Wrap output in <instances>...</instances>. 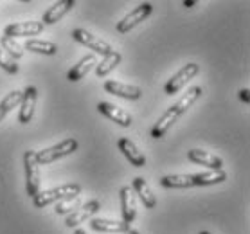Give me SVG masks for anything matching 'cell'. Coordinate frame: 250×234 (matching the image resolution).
Returning <instances> with one entry per match:
<instances>
[{
    "label": "cell",
    "instance_id": "24",
    "mask_svg": "<svg viewBox=\"0 0 250 234\" xmlns=\"http://www.w3.org/2000/svg\"><path fill=\"white\" fill-rule=\"evenodd\" d=\"M25 49L31 52H38V54H47V56H54L58 52L56 43L45 40H27L25 42Z\"/></svg>",
    "mask_w": 250,
    "mask_h": 234
},
{
    "label": "cell",
    "instance_id": "4",
    "mask_svg": "<svg viewBox=\"0 0 250 234\" xmlns=\"http://www.w3.org/2000/svg\"><path fill=\"white\" fill-rule=\"evenodd\" d=\"M198 72H200L198 63H188V65H184L182 69L178 70V72L166 83L164 92L166 94H169V96H173V94H176V92H180L184 86H186V83L193 80Z\"/></svg>",
    "mask_w": 250,
    "mask_h": 234
},
{
    "label": "cell",
    "instance_id": "5",
    "mask_svg": "<svg viewBox=\"0 0 250 234\" xmlns=\"http://www.w3.org/2000/svg\"><path fill=\"white\" fill-rule=\"evenodd\" d=\"M72 38H74L76 42L83 43V45H86L88 49H92L94 52H97V54H103V56H108L110 52L114 51L110 43H106L104 40H101L99 36H94L92 33H88L86 29H74Z\"/></svg>",
    "mask_w": 250,
    "mask_h": 234
},
{
    "label": "cell",
    "instance_id": "22",
    "mask_svg": "<svg viewBox=\"0 0 250 234\" xmlns=\"http://www.w3.org/2000/svg\"><path fill=\"white\" fill-rule=\"evenodd\" d=\"M119 63H121V54L117 51H112L108 56H103L101 63L96 65V74L99 76V78H104V76L110 74Z\"/></svg>",
    "mask_w": 250,
    "mask_h": 234
},
{
    "label": "cell",
    "instance_id": "17",
    "mask_svg": "<svg viewBox=\"0 0 250 234\" xmlns=\"http://www.w3.org/2000/svg\"><path fill=\"white\" fill-rule=\"evenodd\" d=\"M94 65H97V58L96 54H88V56H85L83 60H80V62L76 63L72 69L68 70V81H80L83 80L88 72H90V69L94 67Z\"/></svg>",
    "mask_w": 250,
    "mask_h": 234
},
{
    "label": "cell",
    "instance_id": "11",
    "mask_svg": "<svg viewBox=\"0 0 250 234\" xmlns=\"http://www.w3.org/2000/svg\"><path fill=\"white\" fill-rule=\"evenodd\" d=\"M97 110H99V114L106 115L108 119H112L114 123H117V125L125 126V128L131 126V115L128 114V112H125V110L114 106L112 103L101 101V103H97Z\"/></svg>",
    "mask_w": 250,
    "mask_h": 234
},
{
    "label": "cell",
    "instance_id": "15",
    "mask_svg": "<svg viewBox=\"0 0 250 234\" xmlns=\"http://www.w3.org/2000/svg\"><path fill=\"white\" fill-rule=\"evenodd\" d=\"M131 189L139 194V198H141V202L144 204L146 209H153V207L157 206V196L153 194V191H151V188H149V184L142 177L133 178V188Z\"/></svg>",
    "mask_w": 250,
    "mask_h": 234
},
{
    "label": "cell",
    "instance_id": "6",
    "mask_svg": "<svg viewBox=\"0 0 250 234\" xmlns=\"http://www.w3.org/2000/svg\"><path fill=\"white\" fill-rule=\"evenodd\" d=\"M151 11H153V6H151L149 2H144V4H141L139 7H135L130 15H126V17L117 23V31H119V33H128L130 29H133L135 25H139L141 22H144V20L151 15Z\"/></svg>",
    "mask_w": 250,
    "mask_h": 234
},
{
    "label": "cell",
    "instance_id": "20",
    "mask_svg": "<svg viewBox=\"0 0 250 234\" xmlns=\"http://www.w3.org/2000/svg\"><path fill=\"white\" fill-rule=\"evenodd\" d=\"M191 177H193V186H212V184L223 182L227 175L222 170H210V171L204 173H194Z\"/></svg>",
    "mask_w": 250,
    "mask_h": 234
},
{
    "label": "cell",
    "instance_id": "25",
    "mask_svg": "<svg viewBox=\"0 0 250 234\" xmlns=\"http://www.w3.org/2000/svg\"><path fill=\"white\" fill-rule=\"evenodd\" d=\"M0 47H2V51L6 52L11 60H18V58L23 56L22 45H20L15 38H9V36L4 35L2 38H0Z\"/></svg>",
    "mask_w": 250,
    "mask_h": 234
},
{
    "label": "cell",
    "instance_id": "32",
    "mask_svg": "<svg viewBox=\"0 0 250 234\" xmlns=\"http://www.w3.org/2000/svg\"><path fill=\"white\" fill-rule=\"evenodd\" d=\"M74 234H86V231H83V229H76Z\"/></svg>",
    "mask_w": 250,
    "mask_h": 234
},
{
    "label": "cell",
    "instance_id": "28",
    "mask_svg": "<svg viewBox=\"0 0 250 234\" xmlns=\"http://www.w3.org/2000/svg\"><path fill=\"white\" fill-rule=\"evenodd\" d=\"M0 67L6 70L7 74H17L18 72V65L15 63V60H11L6 52L2 51V47H0Z\"/></svg>",
    "mask_w": 250,
    "mask_h": 234
},
{
    "label": "cell",
    "instance_id": "13",
    "mask_svg": "<svg viewBox=\"0 0 250 234\" xmlns=\"http://www.w3.org/2000/svg\"><path fill=\"white\" fill-rule=\"evenodd\" d=\"M104 90L114 94V96L125 97V99H139L142 96V90L139 86L126 85V83H121V81H106Z\"/></svg>",
    "mask_w": 250,
    "mask_h": 234
},
{
    "label": "cell",
    "instance_id": "19",
    "mask_svg": "<svg viewBox=\"0 0 250 234\" xmlns=\"http://www.w3.org/2000/svg\"><path fill=\"white\" fill-rule=\"evenodd\" d=\"M90 225L94 231H99V233H112V234H123L130 229V225L125 222H112V220H101V218L92 220Z\"/></svg>",
    "mask_w": 250,
    "mask_h": 234
},
{
    "label": "cell",
    "instance_id": "2",
    "mask_svg": "<svg viewBox=\"0 0 250 234\" xmlns=\"http://www.w3.org/2000/svg\"><path fill=\"white\" fill-rule=\"evenodd\" d=\"M76 149H78V141L76 139H65L60 144H56V146L36 151V160H38L40 166L42 164L45 166V164H51V162H56L58 159H63L67 155L74 153Z\"/></svg>",
    "mask_w": 250,
    "mask_h": 234
},
{
    "label": "cell",
    "instance_id": "14",
    "mask_svg": "<svg viewBox=\"0 0 250 234\" xmlns=\"http://www.w3.org/2000/svg\"><path fill=\"white\" fill-rule=\"evenodd\" d=\"M76 6L74 0H60L56 2L52 7H49V11L43 15V25H52V23H56L58 20H62L65 15H67L72 7Z\"/></svg>",
    "mask_w": 250,
    "mask_h": 234
},
{
    "label": "cell",
    "instance_id": "9",
    "mask_svg": "<svg viewBox=\"0 0 250 234\" xmlns=\"http://www.w3.org/2000/svg\"><path fill=\"white\" fill-rule=\"evenodd\" d=\"M43 23L42 22H20V23H11L6 27V36L15 38V36H36L43 31Z\"/></svg>",
    "mask_w": 250,
    "mask_h": 234
},
{
    "label": "cell",
    "instance_id": "3",
    "mask_svg": "<svg viewBox=\"0 0 250 234\" xmlns=\"http://www.w3.org/2000/svg\"><path fill=\"white\" fill-rule=\"evenodd\" d=\"M23 164H25V180H27V194L31 198H34L36 194L40 193V164L36 160V151L29 149L23 155Z\"/></svg>",
    "mask_w": 250,
    "mask_h": 234
},
{
    "label": "cell",
    "instance_id": "10",
    "mask_svg": "<svg viewBox=\"0 0 250 234\" xmlns=\"http://www.w3.org/2000/svg\"><path fill=\"white\" fill-rule=\"evenodd\" d=\"M117 146H119V151H123V155L131 162V166L141 168V166L146 164V157H144V153H142L141 149L135 146V143L130 141L128 137H121L119 141H117Z\"/></svg>",
    "mask_w": 250,
    "mask_h": 234
},
{
    "label": "cell",
    "instance_id": "8",
    "mask_svg": "<svg viewBox=\"0 0 250 234\" xmlns=\"http://www.w3.org/2000/svg\"><path fill=\"white\" fill-rule=\"evenodd\" d=\"M36 94H38V90H36L34 86H27V88L22 92L20 115H18V121H20V123H29V121L33 119L34 106H36Z\"/></svg>",
    "mask_w": 250,
    "mask_h": 234
},
{
    "label": "cell",
    "instance_id": "23",
    "mask_svg": "<svg viewBox=\"0 0 250 234\" xmlns=\"http://www.w3.org/2000/svg\"><path fill=\"white\" fill-rule=\"evenodd\" d=\"M160 186L164 188H193V177L191 175H167V177L160 178Z\"/></svg>",
    "mask_w": 250,
    "mask_h": 234
},
{
    "label": "cell",
    "instance_id": "18",
    "mask_svg": "<svg viewBox=\"0 0 250 234\" xmlns=\"http://www.w3.org/2000/svg\"><path fill=\"white\" fill-rule=\"evenodd\" d=\"M189 160H193L196 164H202V166H209L210 170H222V159L216 157V155L209 153V151H204V149H191L188 153Z\"/></svg>",
    "mask_w": 250,
    "mask_h": 234
},
{
    "label": "cell",
    "instance_id": "26",
    "mask_svg": "<svg viewBox=\"0 0 250 234\" xmlns=\"http://www.w3.org/2000/svg\"><path fill=\"white\" fill-rule=\"evenodd\" d=\"M20 101H22V92H18V90L9 92V94L0 101V121L4 119L17 105H20Z\"/></svg>",
    "mask_w": 250,
    "mask_h": 234
},
{
    "label": "cell",
    "instance_id": "31",
    "mask_svg": "<svg viewBox=\"0 0 250 234\" xmlns=\"http://www.w3.org/2000/svg\"><path fill=\"white\" fill-rule=\"evenodd\" d=\"M123 234H139V231H135V229H128V231L123 233Z\"/></svg>",
    "mask_w": 250,
    "mask_h": 234
},
{
    "label": "cell",
    "instance_id": "33",
    "mask_svg": "<svg viewBox=\"0 0 250 234\" xmlns=\"http://www.w3.org/2000/svg\"><path fill=\"white\" fill-rule=\"evenodd\" d=\"M200 234H210V233H207V231H202V233H200Z\"/></svg>",
    "mask_w": 250,
    "mask_h": 234
},
{
    "label": "cell",
    "instance_id": "29",
    "mask_svg": "<svg viewBox=\"0 0 250 234\" xmlns=\"http://www.w3.org/2000/svg\"><path fill=\"white\" fill-rule=\"evenodd\" d=\"M249 94H250L249 88H243V90H239V97H241V101L249 103V101H250V96H249Z\"/></svg>",
    "mask_w": 250,
    "mask_h": 234
},
{
    "label": "cell",
    "instance_id": "12",
    "mask_svg": "<svg viewBox=\"0 0 250 234\" xmlns=\"http://www.w3.org/2000/svg\"><path fill=\"white\" fill-rule=\"evenodd\" d=\"M121 206H123V222L130 225L135 220V193L130 186L121 188Z\"/></svg>",
    "mask_w": 250,
    "mask_h": 234
},
{
    "label": "cell",
    "instance_id": "21",
    "mask_svg": "<svg viewBox=\"0 0 250 234\" xmlns=\"http://www.w3.org/2000/svg\"><path fill=\"white\" fill-rule=\"evenodd\" d=\"M200 96H202V88H200V86H193V88H189L188 94H186V96H184L180 101H176V103L173 105L171 108L175 110L178 115L186 114V112H188V110L191 108V106H193L196 101H198Z\"/></svg>",
    "mask_w": 250,
    "mask_h": 234
},
{
    "label": "cell",
    "instance_id": "27",
    "mask_svg": "<svg viewBox=\"0 0 250 234\" xmlns=\"http://www.w3.org/2000/svg\"><path fill=\"white\" fill-rule=\"evenodd\" d=\"M78 206H80V194H78V196L65 198V200H60L56 204V214H67V213H70Z\"/></svg>",
    "mask_w": 250,
    "mask_h": 234
},
{
    "label": "cell",
    "instance_id": "16",
    "mask_svg": "<svg viewBox=\"0 0 250 234\" xmlns=\"http://www.w3.org/2000/svg\"><path fill=\"white\" fill-rule=\"evenodd\" d=\"M178 117H180V115L176 114L173 108L166 110L164 114L159 117V121L155 123L153 130H151V137H153V139H162L166 133H167V130H169L171 126H173L176 121H178Z\"/></svg>",
    "mask_w": 250,
    "mask_h": 234
},
{
    "label": "cell",
    "instance_id": "30",
    "mask_svg": "<svg viewBox=\"0 0 250 234\" xmlns=\"http://www.w3.org/2000/svg\"><path fill=\"white\" fill-rule=\"evenodd\" d=\"M194 4H196L194 0H186V2H184V6L186 7H191V6H194Z\"/></svg>",
    "mask_w": 250,
    "mask_h": 234
},
{
    "label": "cell",
    "instance_id": "7",
    "mask_svg": "<svg viewBox=\"0 0 250 234\" xmlns=\"http://www.w3.org/2000/svg\"><path fill=\"white\" fill-rule=\"evenodd\" d=\"M101 209V204H99V200H90L88 204L85 206H81L78 211H74L70 216L67 218V227H78L80 223H83L85 220H90L97 211Z\"/></svg>",
    "mask_w": 250,
    "mask_h": 234
},
{
    "label": "cell",
    "instance_id": "1",
    "mask_svg": "<svg viewBox=\"0 0 250 234\" xmlns=\"http://www.w3.org/2000/svg\"><path fill=\"white\" fill-rule=\"evenodd\" d=\"M80 191V184H63V186H58V188L47 189L43 193H38L33 198V202L36 207H45L49 204H52V202H60V200L70 198V196H78Z\"/></svg>",
    "mask_w": 250,
    "mask_h": 234
}]
</instances>
